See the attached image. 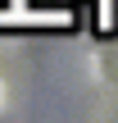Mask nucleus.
Masks as SVG:
<instances>
[{
    "mask_svg": "<svg viewBox=\"0 0 118 123\" xmlns=\"http://www.w3.org/2000/svg\"><path fill=\"white\" fill-rule=\"evenodd\" d=\"M0 105H5V82H0Z\"/></svg>",
    "mask_w": 118,
    "mask_h": 123,
    "instance_id": "f257e3e1",
    "label": "nucleus"
}]
</instances>
